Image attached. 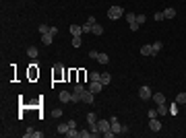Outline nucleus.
I'll return each instance as SVG.
<instances>
[{"label": "nucleus", "mask_w": 186, "mask_h": 138, "mask_svg": "<svg viewBox=\"0 0 186 138\" xmlns=\"http://www.w3.org/2000/svg\"><path fill=\"white\" fill-rule=\"evenodd\" d=\"M108 17H110L112 21H118L120 17H124V11H122V6H110V8H108Z\"/></svg>", "instance_id": "nucleus-1"}, {"label": "nucleus", "mask_w": 186, "mask_h": 138, "mask_svg": "<svg viewBox=\"0 0 186 138\" xmlns=\"http://www.w3.org/2000/svg\"><path fill=\"white\" fill-rule=\"evenodd\" d=\"M139 97L143 99V101H149V99L153 97L151 89H149V87H141V89H139Z\"/></svg>", "instance_id": "nucleus-2"}, {"label": "nucleus", "mask_w": 186, "mask_h": 138, "mask_svg": "<svg viewBox=\"0 0 186 138\" xmlns=\"http://www.w3.org/2000/svg\"><path fill=\"white\" fill-rule=\"evenodd\" d=\"M110 124H112V132L122 134V126H120V120H118L116 115H112V117H110Z\"/></svg>", "instance_id": "nucleus-3"}, {"label": "nucleus", "mask_w": 186, "mask_h": 138, "mask_svg": "<svg viewBox=\"0 0 186 138\" xmlns=\"http://www.w3.org/2000/svg\"><path fill=\"white\" fill-rule=\"evenodd\" d=\"M81 101H85V103H93L95 101V93H91L89 89H85L81 95Z\"/></svg>", "instance_id": "nucleus-4"}, {"label": "nucleus", "mask_w": 186, "mask_h": 138, "mask_svg": "<svg viewBox=\"0 0 186 138\" xmlns=\"http://www.w3.org/2000/svg\"><path fill=\"white\" fill-rule=\"evenodd\" d=\"M97 128H99V132L104 134L108 130H112V124H110V120H97Z\"/></svg>", "instance_id": "nucleus-5"}, {"label": "nucleus", "mask_w": 186, "mask_h": 138, "mask_svg": "<svg viewBox=\"0 0 186 138\" xmlns=\"http://www.w3.org/2000/svg\"><path fill=\"white\" fill-rule=\"evenodd\" d=\"M149 128H151V132H159L163 126H161V122H159L157 117H151V120H149Z\"/></svg>", "instance_id": "nucleus-6"}, {"label": "nucleus", "mask_w": 186, "mask_h": 138, "mask_svg": "<svg viewBox=\"0 0 186 138\" xmlns=\"http://www.w3.org/2000/svg\"><path fill=\"white\" fill-rule=\"evenodd\" d=\"M81 33H83L81 25H70V35H72V37H81Z\"/></svg>", "instance_id": "nucleus-7"}, {"label": "nucleus", "mask_w": 186, "mask_h": 138, "mask_svg": "<svg viewBox=\"0 0 186 138\" xmlns=\"http://www.w3.org/2000/svg\"><path fill=\"white\" fill-rule=\"evenodd\" d=\"M60 101L62 103H70V99H72V93H68V91H60Z\"/></svg>", "instance_id": "nucleus-8"}, {"label": "nucleus", "mask_w": 186, "mask_h": 138, "mask_svg": "<svg viewBox=\"0 0 186 138\" xmlns=\"http://www.w3.org/2000/svg\"><path fill=\"white\" fill-rule=\"evenodd\" d=\"M153 103L155 105H159V103H165V97H163V93H153Z\"/></svg>", "instance_id": "nucleus-9"}, {"label": "nucleus", "mask_w": 186, "mask_h": 138, "mask_svg": "<svg viewBox=\"0 0 186 138\" xmlns=\"http://www.w3.org/2000/svg\"><path fill=\"white\" fill-rule=\"evenodd\" d=\"M42 136H44V134H42V132H35L33 128H29V130L25 132V138H42Z\"/></svg>", "instance_id": "nucleus-10"}, {"label": "nucleus", "mask_w": 186, "mask_h": 138, "mask_svg": "<svg viewBox=\"0 0 186 138\" xmlns=\"http://www.w3.org/2000/svg\"><path fill=\"white\" fill-rule=\"evenodd\" d=\"M68 130H70L68 122H62V124H58V128H56V132H58V134H66Z\"/></svg>", "instance_id": "nucleus-11"}, {"label": "nucleus", "mask_w": 186, "mask_h": 138, "mask_svg": "<svg viewBox=\"0 0 186 138\" xmlns=\"http://www.w3.org/2000/svg\"><path fill=\"white\" fill-rule=\"evenodd\" d=\"M52 39H54V35L50 33V31L42 35V43H44V46H50V43H52Z\"/></svg>", "instance_id": "nucleus-12"}, {"label": "nucleus", "mask_w": 186, "mask_h": 138, "mask_svg": "<svg viewBox=\"0 0 186 138\" xmlns=\"http://www.w3.org/2000/svg\"><path fill=\"white\" fill-rule=\"evenodd\" d=\"M141 54H143V56H153V46H151V43L143 46V47H141Z\"/></svg>", "instance_id": "nucleus-13"}, {"label": "nucleus", "mask_w": 186, "mask_h": 138, "mask_svg": "<svg viewBox=\"0 0 186 138\" xmlns=\"http://www.w3.org/2000/svg\"><path fill=\"white\" fill-rule=\"evenodd\" d=\"M163 17H165V19H174V17H176V8H172V6H168V8L163 11Z\"/></svg>", "instance_id": "nucleus-14"}, {"label": "nucleus", "mask_w": 186, "mask_h": 138, "mask_svg": "<svg viewBox=\"0 0 186 138\" xmlns=\"http://www.w3.org/2000/svg\"><path fill=\"white\" fill-rule=\"evenodd\" d=\"M37 54H39V50H37V47H27V56L31 58V60H35V58H37Z\"/></svg>", "instance_id": "nucleus-15"}, {"label": "nucleus", "mask_w": 186, "mask_h": 138, "mask_svg": "<svg viewBox=\"0 0 186 138\" xmlns=\"http://www.w3.org/2000/svg\"><path fill=\"white\" fill-rule=\"evenodd\" d=\"M155 109H157V114H159V115H168V111H170V109H168V105H165V103H159L157 107H155Z\"/></svg>", "instance_id": "nucleus-16"}, {"label": "nucleus", "mask_w": 186, "mask_h": 138, "mask_svg": "<svg viewBox=\"0 0 186 138\" xmlns=\"http://www.w3.org/2000/svg\"><path fill=\"white\" fill-rule=\"evenodd\" d=\"M101 82H104V87L110 85V82H112V74H110V72H101Z\"/></svg>", "instance_id": "nucleus-17"}, {"label": "nucleus", "mask_w": 186, "mask_h": 138, "mask_svg": "<svg viewBox=\"0 0 186 138\" xmlns=\"http://www.w3.org/2000/svg\"><path fill=\"white\" fill-rule=\"evenodd\" d=\"M124 19L128 21V25L137 23V14H135V12H126V14H124Z\"/></svg>", "instance_id": "nucleus-18"}, {"label": "nucleus", "mask_w": 186, "mask_h": 138, "mask_svg": "<svg viewBox=\"0 0 186 138\" xmlns=\"http://www.w3.org/2000/svg\"><path fill=\"white\" fill-rule=\"evenodd\" d=\"M176 103H178V105H184L186 103V93H178V95H176Z\"/></svg>", "instance_id": "nucleus-19"}, {"label": "nucleus", "mask_w": 186, "mask_h": 138, "mask_svg": "<svg viewBox=\"0 0 186 138\" xmlns=\"http://www.w3.org/2000/svg\"><path fill=\"white\" fill-rule=\"evenodd\" d=\"M97 62H99V64H108V62H110V56H108V54H97Z\"/></svg>", "instance_id": "nucleus-20"}, {"label": "nucleus", "mask_w": 186, "mask_h": 138, "mask_svg": "<svg viewBox=\"0 0 186 138\" xmlns=\"http://www.w3.org/2000/svg\"><path fill=\"white\" fill-rule=\"evenodd\" d=\"M37 74H39V70H37V64H31V68H29V76H31V79H35V76H37Z\"/></svg>", "instance_id": "nucleus-21"}, {"label": "nucleus", "mask_w": 186, "mask_h": 138, "mask_svg": "<svg viewBox=\"0 0 186 138\" xmlns=\"http://www.w3.org/2000/svg\"><path fill=\"white\" fill-rule=\"evenodd\" d=\"M89 81H99L101 82V72H95V70L89 72Z\"/></svg>", "instance_id": "nucleus-22"}, {"label": "nucleus", "mask_w": 186, "mask_h": 138, "mask_svg": "<svg viewBox=\"0 0 186 138\" xmlns=\"http://www.w3.org/2000/svg\"><path fill=\"white\" fill-rule=\"evenodd\" d=\"M91 33H93V35H101V33H104V27L95 23V25H93V31H91Z\"/></svg>", "instance_id": "nucleus-23"}, {"label": "nucleus", "mask_w": 186, "mask_h": 138, "mask_svg": "<svg viewBox=\"0 0 186 138\" xmlns=\"http://www.w3.org/2000/svg\"><path fill=\"white\" fill-rule=\"evenodd\" d=\"M87 122H89V126L97 124V115H95V114H87Z\"/></svg>", "instance_id": "nucleus-24"}, {"label": "nucleus", "mask_w": 186, "mask_h": 138, "mask_svg": "<svg viewBox=\"0 0 186 138\" xmlns=\"http://www.w3.org/2000/svg\"><path fill=\"white\" fill-rule=\"evenodd\" d=\"M64 136H66V138H79V132H77L75 128H70V130L66 132V134H64Z\"/></svg>", "instance_id": "nucleus-25"}, {"label": "nucleus", "mask_w": 186, "mask_h": 138, "mask_svg": "<svg viewBox=\"0 0 186 138\" xmlns=\"http://www.w3.org/2000/svg\"><path fill=\"white\" fill-rule=\"evenodd\" d=\"M161 47H163L161 41H155V43H153V56H155V54H159V50H161Z\"/></svg>", "instance_id": "nucleus-26"}, {"label": "nucleus", "mask_w": 186, "mask_h": 138, "mask_svg": "<svg viewBox=\"0 0 186 138\" xmlns=\"http://www.w3.org/2000/svg\"><path fill=\"white\" fill-rule=\"evenodd\" d=\"M83 91H85V87H83L81 82H77V85H75V91H72V93H77V95H83Z\"/></svg>", "instance_id": "nucleus-27"}, {"label": "nucleus", "mask_w": 186, "mask_h": 138, "mask_svg": "<svg viewBox=\"0 0 186 138\" xmlns=\"http://www.w3.org/2000/svg\"><path fill=\"white\" fill-rule=\"evenodd\" d=\"M81 27H83V33H91V31H93V25L91 23H85V25H81Z\"/></svg>", "instance_id": "nucleus-28"}, {"label": "nucleus", "mask_w": 186, "mask_h": 138, "mask_svg": "<svg viewBox=\"0 0 186 138\" xmlns=\"http://www.w3.org/2000/svg\"><path fill=\"white\" fill-rule=\"evenodd\" d=\"M81 46H83L81 37H72V47H81Z\"/></svg>", "instance_id": "nucleus-29"}, {"label": "nucleus", "mask_w": 186, "mask_h": 138, "mask_svg": "<svg viewBox=\"0 0 186 138\" xmlns=\"http://www.w3.org/2000/svg\"><path fill=\"white\" fill-rule=\"evenodd\" d=\"M79 138H93V136H91V130H89V132H87V130L79 132Z\"/></svg>", "instance_id": "nucleus-30"}, {"label": "nucleus", "mask_w": 186, "mask_h": 138, "mask_svg": "<svg viewBox=\"0 0 186 138\" xmlns=\"http://www.w3.org/2000/svg\"><path fill=\"white\" fill-rule=\"evenodd\" d=\"M37 31L44 35V33H48V31H50V27H48V25H39V29H37Z\"/></svg>", "instance_id": "nucleus-31"}, {"label": "nucleus", "mask_w": 186, "mask_h": 138, "mask_svg": "<svg viewBox=\"0 0 186 138\" xmlns=\"http://www.w3.org/2000/svg\"><path fill=\"white\" fill-rule=\"evenodd\" d=\"M145 21H147V17H145V14H137V23H139V25H143Z\"/></svg>", "instance_id": "nucleus-32"}, {"label": "nucleus", "mask_w": 186, "mask_h": 138, "mask_svg": "<svg viewBox=\"0 0 186 138\" xmlns=\"http://www.w3.org/2000/svg\"><path fill=\"white\" fill-rule=\"evenodd\" d=\"M81 101V95H77V93H72V99H70V103H79Z\"/></svg>", "instance_id": "nucleus-33"}, {"label": "nucleus", "mask_w": 186, "mask_h": 138, "mask_svg": "<svg viewBox=\"0 0 186 138\" xmlns=\"http://www.w3.org/2000/svg\"><path fill=\"white\" fill-rule=\"evenodd\" d=\"M147 115H149V120H151V117H157V109H149V111H147Z\"/></svg>", "instance_id": "nucleus-34"}, {"label": "nucleus", "mask_w": 186, "mask_h": 138, "mask_svg": "<svg viewBox=\"0 0 186 138\" xmlns=\"http://www.w3.org/2000/svg\"><path fill=\"white\" fill-rule=\"evenodd\" d=\"M170 111H172V114H178V103H176V101H174V103H172V105H170Z\"/></svg>", "instance_id": "nucleus-35"}, {"label": "nucleus", "mask_w": 186, "mask_h": 138, "mask_svg": "<svg viewBox=\"0 0 186 138\" xmlns=\"http://www.w3.org/2000/svg\"><path fill=\"white\" fill-rule=\"evenodd\" d=\"M153 19H155V21H163L165 17H163V12H155V14H153Z\"/></svg>", "instance_id": "nucleus-36"}, {"label": "nucleus", "mask_w": 186, "mask_h": 138, "mask_svg": "<svg viewBox=\"0 0 186 138\" xmlns=\"http://www.w3.org/2000/svg\"><path fill=\"white\" fill-rule=\"evenodd\" d=\"M104 136H105V138H114V136H116V132H112V130H108V132H104Z\"/></svg>", "instance_id": "nucleus-37"}, {"label": "nucleus", "mask_w": 186, "mask_h": 138, "mask_svg": "<svg viewBox=\"0 0 186 138\" xmlns=\"http://www.w3.org/2000/svg\"><path fill=\"white\" fill-rule=\"evenodd\" d=\"M97 54H99V52H95V50H91V52H89V58H91V60H97Z\"/></svg>", "instance_id": "nucleus-38"}, {"label": "nucleus", "mask_w": 186, "mask_h": 138, "mask_svg": "<svg viewBox=\"0 0 186 138\" xmlns=\"http://www.w3.org/2000/svg\"><path fill=\"white\" fill-rule=\"evenodd\" d=\"M60 66H62V64H56V72H54L56 79H60Z\"/></svg>", "instance_id": "nucleus-39"}, {"label": "nucleus", "mask_w": 186, "mask_h": 138, "mask_svg": "<svg viewBox=\"0 0 186 138\" xmlns=\"http://www.w3.org/2000/svg\"><path fill=\"white\" fill-rule=\"evenodd\" d=\"M60 115H62V109L56 107V109H54V117H60Z\"/></svg>", "instance_id": "nucleus-40"}, {"label": "nucleus", "mask_w": 186, "mask_h": 138, "mask_svg": "<svg viewBox=\"0 0 186 138\" xmlns=\"http://www.w3.org/2000/svg\"><path fill=\"white\" fill-rule=\"evenodd\" d=\"M139 27H141L139 23H132V25H130V29H132V31H139Z\"/></svg>", "instance_id": "nucleus-41"}, {"label": "nucleus", "mask_w": 186, "mask_h": 138, "mask_svg": "<svg viewBox=\"0 0 186 138\" xmlns=\"http://www.w3.org/2000/svg\"><path fill=\"white\" fill-rule=\"evenodd\" d=\"M87 23H91V25H95L97 21H95V17H87Z\"/></svg>", "instance_id": "nucleus-42"}]
</instances>
